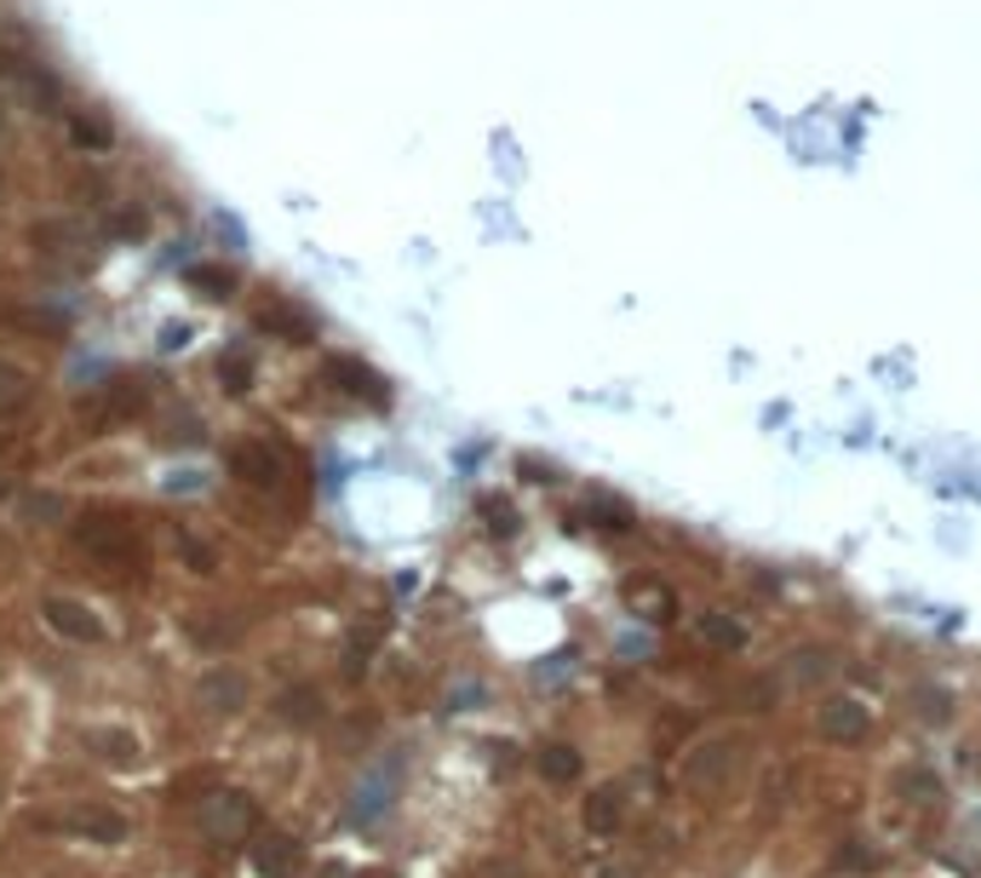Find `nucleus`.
Masks as SVG:
<instances>
[{"mask_svg":"<svg viewBox=\"0 0 981 878\" xmlns=\"http://www.w3.org/2000/svg\"><path fill=\"white\" fill-rule=\"evenodd\" d=\"M195 821H201V832H208L213 844H235V838H247L259 827V809H253L247 793H208L201 809H195Z\"/></svg>","mask_w":981,"mask_h":878,"instance_id":"obj_1","label":"nucleus"},{"mask_svg":"<svg viewBox=\"0 0 981 878\" xmlns=\"http://www.w3.org/2000/svg\"><path fill=\"white\" fill-rule=\"evenodd\" d=\"M41 615H47V626L58 637H70V644H98V637H104V620H98L87 603H75V597H47Z\"/></svg>","mask_w":981,"mask_h":878,"instance_id":"obj_2","label":"nucleus"},{"mask_svg":"<svg viewBox=\"0 0 981 878\" xmlns=\"http://www.w3.org/2000/svg\"><path fill=\"white\" fill-rule=\"evenodd\" d=\"M195 700L208 706V713H242L247 706V672L242 666H213L208 678L195 684Z\"/></svg>","mask_w":981,"mask_h":878,"instance_id":"obj_3","label":"nucleus"},{"mask_svg":"<svg viewBox=\"0 0 981 878\" xmlns=\"http://www.w3.org/2000/svg\"><path fill=\"white\" fill-rule=\"evenodd\" d=\"M36 248H41V259H52V264H87V230L75 224V219H47V224H36Z\"/></svg>","mask_w":981,"mask_h":878,"instance_id":"obj_4","label":"nucleus"},{"mask_svg":"<svg viewBox=\"0 0 981 878\" xmlns=\"http://www.w3.org/2000/svg\"><path fill=\"white\" fill-rule=\"evenodd\" d=\"M391 804H396V764H380V769L356 787V798H351V821L367 827V821H380Z\"/></svg>","mask_w":981,"mask_h":878,"instance_id":"obj_5","label":"nucleus"},{"mask_svg":"<svg viewBox=\"0 0 981 878\" xmlns=\"http://www.w3.org/2000/svg\"><path fill=\"white\" fill-rule=\"evenodd\" d=\"M230 471L235 477H247L253 488H276L282 483V454L270 443H235L230 448Z\"/></svg>","mask_w":981,"mask_h":878,"instance_id":"obj_6","label":"nucleus"},{"mask_svg":"<svg viewBox=\"0 0 981 878\" xmlns=\"http://www.w3.org/2000/svg\"><path fill=\"white\" fill-rule=\"evenodd\" d=\"M259 327H264V333H282V340H293V345L316 340V316L299 311L293 299H270V305L259 311Z\"/></svg>","mask_w":981,"mask_h":878,"instance_id":"obj_7","label":"nucleus"},{"mask_svg":"<svg viewBox=\"0 0 981 878\" xmlns=\"http://www.w3.org/2000/svg\"><path fill=\"white\" fill-rule=\"evenodd\" d=\"M327 380H340V391H351V396H367V402H391V391H385V380L374 374L367 362H356V356H333L327 362Z\"/></svg>","mask_w":981,"mask_h":878,"instance_id":"obj_8","label":"nucleus"},{"mask_svg":"<svg viewBox=\"0 0 981 878\" xmlns=\"http://www.w3.org/2000/svg\"><path fill=\"white\" fill-rule=\"evenodd\" d=\"M821 735H827V740H861V735H867V706L850 700V695H843V700H827V706H821Z\"/></svg>","mask_w":981,"mask_h":878,"instance_id":"obj_9","label":"nucleus"},{"mask_svg":"<svg viewBox=\"0 0 981 878\" xmlns=\"http://www.w3.org/2000/svg\"><path fill=\"white\" fill-rule=\"evenodd\" d=\"M253 867H259L264 878H293V867H299V844H293L287 832H264V838L253 844Z\"/></svg>","mask_w":981,"mask_h":878,"instance_id":"obj_10","label":"nucleus"},{"mask_svg":"<svg viewBox=\"0 0 981 878\" xmlns=\"http://www.w3.org/2000/svg\"><path fill=\"white\" fill-rule=\"evenodd\" d=\"M63 827L81 832V838H98V844L127 838V816H115V809H75V816H63Z\"/></svg>","mask_w":981,"mask_h":878,"instance_id":"obj_11","label":"nucleus"},{"mask_svg":"<svg viewBox=\"0 0 981 878\" xmlns=\"http://www.w3.org/2000/svg\"><path fill=\"white\" fill-rule=\"evenodd\" d=\"M81 539H87L92 552H121V557L139 552V539H132V528H127V523H110V517L87 523V534H81Z\"/></svg>","mask_w":981,"mask_h":878,"instance_id":"obj_12","label":"nucleus"},{"mask_svg":"<svg viewBox=\"0 0 981 878\" xmlns=\"http://www.w3.org/2000/svg\"><path fill=\"white\" fill-rule=\"evenodd\" d=\"M29 396H36V385H29V374H23V367L0 362V420L23 414V408H29Z\"/></svg>","mask_w":981,"mask_h":878,"instance_id":"obj_13","label":"nucleus"},{"mask_svg":"<svg viewBox=\"0 0 981 878\" xmlns=\"http://www.w3.org/2000/svg\"><path fill=\"white\" fill-rule=\"evenodd\" d=\"M184 282H190L201 299H230V293H235V270H230V264H190Z\"/></svg>","mask_w":981,"mask_h":878,"instance_id":"obj_14","label":"nucleus"},{"mask_svg":"<svg viewBox=\"0 0 981 878\" xmlns=\"http://www.w3.org/2000/svg\"><path fill=\"white\" fill-rule=\"evenodd\" d=\"M87 747L110 764H127V758H139V735L132 729H87Z\"/></svg>","mask_w":981,"mask_h":878,"instance_id":"obj_15","label":"nucleus"},{"mask_svg":"<svg viewBox=\"0 0 981 878\" xmlns=\"http://www.w3.org/2000/svg\"><path fill=\"white\" fill-rule=\"evenodd\" d=\"M631 609H637L643 620H666V615H671V592L655 586V581H637V586H631Z\"/></svg>","mask_w":981,"mask_h":878,"instance_id":"obj_16","label":"nucleus"},{"mask_svg":"<svg viewBox=\"0 0 981 878\" xmlns=\"http://www.w3.org/2000/svg\"><path fill=\"white\" fill-rule=\"evenodd\" d=\"M586 827H591V832H615V827H620V793H615V787L591 793V804H586Z\"/></svg>","mask_w":981,"mask_h":878,"instance_id":"obj_17","label":"nucleus"},{"mask_svg":"<svg viewBox=\"0 0 981 878\" xmlns=\"http://www.w3.org/2000/svg\"><path fill=\"white\" fill-rule=\"evenodd\" d=\"M70 132H75V144H81V150H110V144H115L110 115H75Z\"/></svg>","mask_w":981,"mask_h":878,"instance_id":"obj_18","label":"nucleus"},{"mask_svg":"<svg viewBox=\"0 0 981 878\" xmlns=\"http://www.w3.org/2000/svg\"><path fill=\"white\" fill-rule=\"evenodd\" d=\"M219 380H224V391H235V396H242V391L253 385V356H247L242 345H235V351H224V356H219Z\"/></svg>","mask_w":981,"mask_h":878,"instance_id":"obj_19","label":"nucleus"},{"mask_svg":"<svg viewBox=\"0 0 981 878\" xmlns=\"http://www.w3.org/2000/svg\"><path fill=\"white\" fill-rule=\"evenodd\" d=\"M539 769H546V781H574V775H580V753L574 747H546L539 753Z\"/></svg>","mask_w":981,"mask_h":878,"instance_id":"obj_20","label":"nucleus"},{"mask_svg":"<svg viewBox=\"0 0 981 878\" xmlns=\"http://www.w3.org/2000/svg\"><path fill=\"white\" fill-rule=\"evenodd\" d=\"M282 718H293V724H311V718H322V695H311V689H293V695L282 700Z\"/></svg>","mask_w":981,"mask_h":878,"instance_id":"obj_21","label":"nucleus"},{"mask_svg":"<svg viewBox=\"0 0 981 878\" xmlns=\"http://www.w3.org/2000/svg\"><path fill=\"white\" fill-rule=\"evenodd\" d=\"M700 632L712 637V644H724V649H740V626H729L724 615H706V620H700Z\"/></svg>","mask_w":981,"mask_h":878,"instance_id":"obj_22","label":"nucleus"},{"mask_svg":"<svg viewBox=\"0 0 981 878\" xmlns=\"http://www.w3.org/2000/svg\"><path fill=\"white\" fill-rule=\"evenodd\" d=\"M110 230H115V235H144V213H115Z\"/></svg>","mask_w":981,"mask_h":878,"instance_id":"obj_23","label":"nucleus"},{"mask_svg":"<svg viewBox=\"0 0 981 878\" xmlns=\"http://www.w3.org/2000/svg\"><path fill=\"white\" fill-rule=\"evenodd\" d=\"M603 878H637V872H631V867H608Z\"/></svg>","mask_w":981,"mask_h":878,"instance_id":"obj_24","label":"nucleus"}]
</instances>
